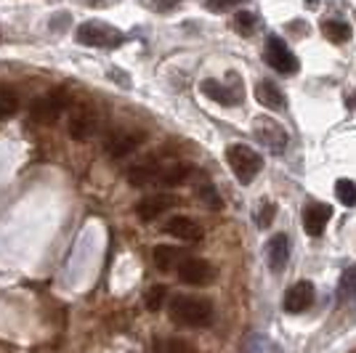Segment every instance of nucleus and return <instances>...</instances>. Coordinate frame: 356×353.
Here are the masks:
<instances>
[{
	"mask_svg": "<svg viewBox=\"0 0 356 353\" xmlns=\"http://www.w3.org/2000/svg\"><path fill=\"white\" fill-rule=\"evenodd\" d=\"M192 165L189 162H170V165H160V176H157V183L163 186H181L192 178Z\"/></svg>",
	"mask_w": 356,
	"mask_h": 353,
	"instance_id": "dca6fc26",
	"label": "nucleus"
},
{
	"mask_svg": "<svg viewBox=\"0 0 356 353\" xmlns=\"http://www.w3.org/2000/svg\"><path fill=\"white\" fill-rule=\"evenodd\" d=\"M255 138L264 144V147H268L274 154H280V151H284V147H287V133H284V128L280 125V122H274V120H255Z\"/></svg>",
	"mask_w": 356,
	"mask_h": 353,
	"instance_id": "9b49d317",
	"label": "nucleus"
},
{
	"mask_svg": "<svg viewBox=\"0 0 356 353\" xmlns=\"http://www.w3.org/2000/svg\"><path fill=\"white\" fill-rule=\"evenodd\" d=\"M255 99H258L261 106H266L271 112H282L284 109V93L271 80H261L255 85Z\"/></svg>",
	"mask_w": 356,
	"mask_h": 353,
	"instance_id": "f3484780",
	"label": "nucleus"
},
{
	"mask_svg": "<svg viewBox=\"0 0 356 353\" xmlns=\"http://www.w3.org/2000/svg\"><path fill=\"white\" fill-rule=\"evenodd\" d=\"M178 199L173 197V194H149V197H144L138 205H136V215L141 218V221H154V218H160L165 210H170V207H176Z\"/></svg>",
	"mask_w": 356,
	"mask_h": 353,
	"instance_id": "f8f14e48",
	"label": "nucleus"
},
{
	"mask_svg": "<svg viewBox=\"0 0 356 353\" xmlns=\"http://www.w3.org/2000/svg\"><path fill=\"white\" fill-rule=\"evenodd\" d=\"M252 27H255V16H252L250 11H239V14L234 16V30L237 32L248 35V32H252Z\"/></svg>",
	"mask_w": 356,
	"mask_h": 353,
	"instance_id": "cd10ccee",
	"label": "nucleus"
},
{
	"mask_svg": "<svg viewBox=\"0 0 356 353\" xmlns=\"http://www.w3.org/2000/svg\"><path fill=\"white\" fill-rule=\"evenodd\" d=\"M239 3H245V0H208V8L210 11H229Z\"/></svg>",
	"mask_w": 356,
	"mask_h": 353,
	"instance_id": "c85d7f7f",
	"label": "nucleus"
},
{
	"mask_svg": "<svg viewBox=\"0 0 356 353\" xmlns=\"http://www.w3.org/2000/svg\"><path fill=\"white\" fill-rule=\"evenodd\" d=\"M322 35L335 45H343L351 40V27L346 22H338V19H327V22H322Z\"/></svg>",
	"mask_w": 356,
	"mask_h": 353,
	"instance_id": "6ab92c4d",
	"label": "nucleus"
},
{
	"mask_svg": "<svg viewBox=\"0 0 356 353\" xmlns=\"http://www.w3.org/2000/svg\"><path fill=\"white\" fill-rule=\"evenodd\" d=\"M332 218V207L325 205V202H306L303 207V229H306V234L309 236H322L327 229V223Z\"/></svg>",
	"mask_w": 356,
	"mask_h": 353,
	"instance_id": "9d476101",
	"label": "nucleus"
},
{
	"mask_svg": "<svg viewBox=\"0 0 356 353\" xmlns=\"http://www.w3.org/2000/svg\"><path fill=\"white\" fill-rule=\"evenodd\" d=\"M165 295H168V287L165 284H154V287H149L147 295H144V303H147L149 311H160L165 303Z\"/></svg>",
	"mask_w": 356,
	"mask_h": 353,
	"instance_id": "393cba45",
	"label": "nucleus"
},
{
	"mask_svg": "<svg viewBox=\"0 0 356 353\" xmlns=\"http://www.w3.org/2000/svg\"><path fill=\"white\" fill-rule=\"evenodd\" d=\"M19 112V93L8 85H0V120L14 117Z\"/></svg>",
	"mask_w": 356,
	"mask_h": 353,
	"instance_id": "4be33fe9",
	"label": "nucleus"
},
{
	"mask_svg": "<svg viewBox=\"0 0 356 353\" xmlns=\"http://www.w3.org/2000/svg\"><path fill=\"white\" fill-rule=\"evenodd\" d=\"M266 61L277 69V72L282 74H293L298 72V59L296 54L287 48L282 38H277V35H268L266 40Z\"/></svg>",
	"mask_w": 356,
	"mask_h": 353,
	"instance_id": "1a4fd4ad",
	"label": "nucleus"
},
{
	"mask_svg": "<svg viewBox=\"0 0 356 353\" xmlns=\"http://www.w3.org/2000/svg\"><path fill=\"white\" fill-rule=\"evenodd\" d=\"M67 106H70V96L64 90H51L30 104V120L38 125H51L64 115Z\"/></svg>",
	"mask_w": 356,
	"mask_h": 353,
	"instance_id": "7ed1b4c3",
	"label": "nucleus"
},
{
	"mask_svg": "<svg viewBox=\"0 0 356 353\" xmlns=\"http://www.w3.org/2000/svg\"><path fill=\"white\" fill-rule=\"evenodd\" d=\"M178 6V0H152V8L154 11H173Z\"/></svg>",
	"mask_w": 356,
	"mask_h": 353,
	"instance_id": "c756f323",
	"label": "nucleus"
},
{
	"mask_svg": "<svg viewBox=\"0 0 356 353\" xmlns=\"http://www.w3.org/2000/svg\"><path fill=\"white\" fill-rule=\"evenodd\" d=\"M144 138H147V133L144 131H136V128H118V131H112L109 136H106L104 149L109 157L122 160V157L134 154L136 149L144 144Z\"/></svg>",
	"mask_w": 356,
	"mask_h": 353,
	"instance_id": "423d86ee",
	"label": "nucleus"
},
{
	"mask_svg": "<svg viewBox=\"0 0 356 353\" xmlns=\"http://www.w3.org/2000/svg\"><path fill=\"white\" fill-rule=\"evenodd\" d=\"M306 6H312L314 8V6H319V0H306Z\"/></svg>",
	"mask_w": 356,
	"mask_h": 353,
	"instance_id": "7c9ffc66",
	"label": "nucleus"
},
{
	"mask_svg": "<svg viewBox=\"0 0 356 353\" xmlns=\"http://www.w3.org/2000/svg\"><path fill=\"white\" fill-rule=\"evenodd\" d=\"M157 176H160V165H136L128 170V181L134 186H152L157 183Z\"/></svg>",
	"mask_w": 356,
	"mask_h": 353,
	"instance_id": "412c9836",
	"label": "nucleus"
},
{
	"mask_svg": "<svg viewBox=\"0 0 356 353\" xmlns=\"http://www.w3.org/2000/svg\"><path fill=\"white\" fill-rule=\"evenodd\" d=\"M176 274L184 284H192V287H205V284H210V281L216 279L213 263L202 261V258H189V255L181 261V265L176 268Z\"/></svg>",
	"mask_w": 356,
	"mask_h": 353,
	"instance_id": "6e6552de",
	"label": "nucleus"
},
{
	"mask_svg": "<svg viewBox=\"0 0 356 353\" xmlns=\"http://www.w3.org/2000/svg\"><path fill=\"white\" fill-rule=\"evenodd\" d=\"M314 303V284L312 281H296L287 293H284V311L287 313H303Z\"/></svg>",
	"mask_w": 356,
	"mask_h": 353,
	"instance_id": "4468645a",
	"label": "nucleus"
},
{
	"mask_svg": "<svg viewBox=\"0 0 356 353\" xmlns=\"http://www.w3.org/2000/svg\"><path fill=\"white\" fill-rule=\"evenodd\" d=\"M226 162H229L232 173H234V178H237L242 186L252 183L255 176L261 173V167H264V157H261L255 149L245 147V144H232V147H226Z\"/></svg>",
	"mask_w": 356,
	"mask_h": 353,
	"instance_id": "f03ea898",
	"label": "nucleus"
},
{
	"mask_svg": "<svg viewBox=\"0 0 356 353\" xmlns=\"http://www.w3.org/2000/svg\"><path fill=\"white\" fill-rule=\"evenodd\" d=\"M165 231L170 236H176L181 242H200L205 231H202V226L189 218V215H173V218H168L165 221Z\"/></svg>",
	"mask_w": 356,
	"mask_h": 353,
	"instance_id": "ddd939ff",
	"label": "nucleus"
},
{
	"mask_svg": "<svg viewBox=\"0 0 356 353\" xmlns=\"http://www.w3.org/2000/svg\"><path fill=\"white\" fill-rule=\"evenodd\" d=\"M232 83H218V80H202L200 83V90L213 99L216 104H223V106H237L242 101V83L234 72L229 74Z\"/></svg>",
	"mask_w": 356,
	"mask_h": 353,
	"instance_id": "0eeeda50",
	"label": "nucleus"
},
{
	"mask_svg": "<svg viewBox=\"0 0 356 353\" xmlns=\"http://www.w3.org/2000/svg\"><path fill=\"white\" fill-rule=\"evenodd\" d=\"M197 197L205 202V205L210 207V210H221L223 202H221V197H218V192L210 186V183H202V186H197Z\"/></svg>",
	"mask_w": 356,
	"mask_h": 353,
	"instance_id": "a878e982",
	"label": "nucleus"
},
{
	"mask_svg": "<svg viewBox=\"0 0 356 353\" xmlns=\"http://www.w3.org/2000/svg\"><path fill=\"white\" fill-rule=\"evenodd\" d=\"M152 353H197L194 345L184 338H157L152 343Z\"/></svg>",
	"mask_w": 356,
	"mask_h": 353,
	"instance_id": "aec40b11",
	"label": "nucleus"
},
{
	"mask_svg": "<svg viewBox=\"0 0 356 353\" xmlns=\"http://www.w3.org/2000/svg\"><path fill=\"white\" fill-rule=\"evenodd\" d=\"M335 194H338L341 205H346V207H354L356 205V183H354V181H348V178H341V181L335 183Z\"/></svg>",
	"mask_w": 356,
	"mask_h": 353,
	"instance_id": "b1692460",
	"label": "nucleus"
},
{
	"mask_svg": "<svg viewBox=\"0 0 356 353\" xmlns=\"http://www.w3.org/2000/svg\"><path fill=\"white\" fill-rule=\"evenodd\" d=\"M266 261H268V268H271L274 274H282L287 261H290V242H287V236L274 234L271 239H268Z\"/></svg>",
	"mask_w": 356,
	"mask_h": 353,
	"instance_id": "2eb2a0df",
	"label": "nucleus"
},
{
	"mask_svg": "<svg viewBox=\"0 0 356 353\" xmlns=\"http://www.w3.org/2000/svg\"><path fill=\"white\" fill-rule=\"evenodd\" d=\"M96 131H99V112H96V106L88 101L74 104L72 109H70V117H67V133L72 136L74 141H88Z\"/></svg>",
	"mask_w": 356,
	"mask_h": 353,
	"instance_id": "20e7f679",
	"label": "nucleus"
},
{
	"mask_svg": "<svg viewBox=\"0 0 356 353\" xmlns=\"http://www.w3.org/2000/svg\"><path fill=\"white\" fill-rule=\"evenodd\" d=\"M274 215H277V205H274V202H261V205H258V213H255V223H258L261 229H268L271 221H274Z\"/></svg>",
	"mask_w": 356,
	"mask_h": 353,
	"instance_id": "bb28decb",
	"label": "nucleus"
},
{
	"mask_svg": "<svg viewBox=\"0 0 356 353\" xmlns=\"http://www.w3.org/2000/svg\"><path fill=\"white\" fill-rule=\"evenodd\" d=\"M338 303H346L356 295V265L346 268L341 274V281H338Z\"/></svg>",
	"mask_w": 356,
	"mask_h": 353,
	"instance_id": "5701e85b",
	"label": "nucleus"
},
{
	"mask_svg": "<svg viewBox=\"0 0 356 353\" xmlns=\"http://www.w3.org/2000/svg\"><path fill=\"white\" fill-rule=\"evenodd\" d=\"M213 303L208 297H197V295H176L168 303V316L178 327H189V329H202L213 324Z\"/></svg>",
	"mask_w": 356,
	"mask_h": 353,
	"instance_id": "f257e3e1",
	"label": "nucleus"
},
{
	"mask_svg": "<svg viewBox=\"0 0 356 353\" xmlns=\"http://www.w3.org/2000/svg\"><path fill=\"white\" fill-rule=\"evenodd\" d=\"M184 258H186V252L178 250V247H170V245H157L152 250V261L160 271H176Z\"/></svg>",
	"mask_w": 356,
	"mask_h": 353,
	"instance_id": "a211bd4d",
	"label": "nucleus"
},
{
	"mask_svg": "<svg viewBox=\"0 0 356 353\" xmlns=\"http://www.w3.org/2000/svg\"><path fill=\"white\" fill-rule=\"evenodd\" d=\"M77 40L90 48H120L125 43V35L104 22H86L77 27Z\"/></svg>",
	"mask_w": 356,
	"mask_h": 353,
	"instance_id": "39448f33",
	"label": "nucleus"
}]
</instances>
